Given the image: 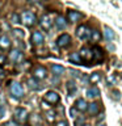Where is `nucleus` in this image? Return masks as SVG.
<instances>
[{
	"label": "nucleus",
	"instance_id": "393cba45",
	"mask_svg": "<svg viewBox=\"0 0 122 126\" xmlns=\"http://www.w3.org/2000/svg\"><path fill=\"white\" fill-rule=\"evenodd\" d=\"M101 80V74H98V72H94L91 75V78H89V81L92 83V84H96V83H98Z\"/></svg>",
	"mask_w": 122,
	"mask_h": 126
},
{
	"label": "nucleus",
	"instance_id": "a211bd4d",
	"mask_svg": "<svg viewBox=\"0 0 122 126\" xmlns=\"http://www.w3.org/2000/svg\"><path fill=\"white\" fill-rule=\"evenodd\" d=\"M28 87H29L30 89H34V91H38L39 88H41V85H39V83L35 80L34 78H30V79H28Z\"/></svg>",
	"mask_w": 122,
	"mask_h": 126
},
{
	"label": "nucleus",
	"instance_id": "39448f33",
	"mask_svg": "<svg viewBox=\"0 0 122 126\" xmlns=\"http://www.w3.org/2000/svg\"><path fill=\"white\" fill-rule=\"evenodd\" d=\"M46 76H47V71H46L45 67H42V66L34 67L33 78L35 79V80H42V79H46Z\"/></svg>",
	"mask_w": 122,
	"mask_h": 126
},
{
	"label": "nucleus",
	"instance_id": "6ab92c4d",
	"mask_svg": "<svg viewBox=\"0 0 122 126\" xmlns=\"http://www.w3.org/2000/svg\"><path fill=\"white\" fill-rule=\"evenodd\" d=\"M55 25H57L58 29H64L66 28V18L63 17V16H58L57 20H55Z\"/></svg>",
	"mask_w": 122,
	"mask_h": 126
},
{
	"label": "nucleus",
	"instance_id": "4be33fe9",
	"mask_svg": "<svg viewBox=\"0 0 122 126\" xmlns=\"http://www.w3.org/2000/svg\"><path fill=\"white\" fill-rule=\"evenodd\" d=\"M104 37L108 39V41H112V39L114 38V32L110 29V28L105 26V29H104Z\"/></svg>",
	"mask_w": 122,
	"mask_h": 126
},
{
	"label": "nucleus",
	"instance_id": "ddd939ff",
	"mask_svg": "<svg viewBox=\"0 0 122 126\" xmlns=\"http://www.w3.org/2000/svg\"><path fill=\"white\" fill-rule=\"evenodd\" d=\"M42 42H43V34L41 32H34V33L31 34V43L35 46H38V45H41Z\"/></svg>",
	"mask_w": 122,
	"mask_h": 126
},
{
	"label": "nucleus",
	"instance_id": "ea45409f",
	"mask_svg": "<svg viewBox=\"0 0 122 126\" xmlns=\"http://www.w3.org/2000/svg\"><path fill=\"white\" fill-rule=\"evenodd\" d=\"M83 126H89V125H83Z\"/></svg>",
	"mask_w": 122,
	"mask_h": 126
},
{
	"label": "nucleus",
	"instance_id": "1a4fd4ad",
	"mask_svg": "<svg viewBox=\"0 0 122 126\" xmlns=\"http://www.w3.org/2000/svg\"><path fill=\"white\" fill-rule=\"evenodd\" d=\"M70 42H71V37H70V34H62V35H59L58 39H57V45L59 47H66V46H68L70 45Z\"/></svg>",
	"mask_w": 122,
	"mask_h": 126
},
{
	"label": "nucleus",
	"instance_id": "20e7f679",
	"mask_svg": "<svg viewBox=\"0 0 122 126\" xmlns=\"http://www.w3.org/2000/svg\"><path fill=\"white\" fill-rule=\"evenodd\" d=\"M11 93H12V96L16 97V98H20L24 94V89H22V87L20 83L17 81H13V83H11Z\"/></svg>",
	"mask_w": 122,
	"mask_h": 126
},
{
	"label": "nucleus",
	"instance_id": "6e6552de",
	"mask_svg": "<svg viewBox=\"0 0 122 126\" xmlns=\"http://www.w3.org/2000/svg\"><path fill=\"white\" fill-rule=\"evenodd\" d=\"M22 58H24L22 53H21L20 50H17V49L12 50L11 54H9V61H11L12 63H18V62H21Z\"/></svg>",
	"mask_w": 122,
	"mask_h": 126
},
{
	"label": "nucleus",
	"instance_id": "a878e982",
	"mask_svg": "<svg viewBox=\"0 0 122 126\" xmlns=\"http://www.w3.org/2000/svg\"><path fill=\"white\" fill-rule=\"evenodd\" d=\"M91 38H92V41L98 42V41H100V38H101L100 32H98V30H91Z\"/></svg>",
	"mask_w": 122,
	"mask_h": 126
},
{
	"label": "nucleus",
	"instance_id": "bb28decb",
	"mask_svg": "<svg viewBox=\"0 0 122 126\" xmlns=\"http://www.w3.org/2000/svg\"><path fill=\"white\" fill-rule=\"evenodd\" d=\"M45 116H46V120L49 122H54V120H55V112L54 110H47L45 113Z\"/></svg>",
	"mask_w": 122,
	"mask_h": 126
},
{
	"label": "nucleus",
	"instance_id": "c85d7f7f",
	"mask_svg": "<svg viewBox=\"0 0 122 126\" xmlns=\"http://www.w3.org/2000/svg\"><path fill=\"white\" fill-rule=\"evenodd\" d=\"M11 20H12V22H13V24H17V22H20V16L17 13H13L11 16Z\"/></svg>",
	"mask_w": 122,
	"mask_h": 126
},
{
	"label": "nucleus",
	"instance_id": "f8f14e48",
	"mask_svg": "<svg viewBox=\"0 0 122 126\" xmlns=\"http://www.w3.org/2000/svg\"><path fill=\"white\" fill-rule=\"evenodd\" d=\"M29 124L30 126H42V118L39 114L37 113H33L29 118Z\"/></svg>",
	"mask_w": 122,
	"mask_h": 126
},
{
	"label": "nucleus",
	"instance_id": "e433bc0d",
	"mask_svg": "<svg viewBox=\"0 0 122 126\" xmlns=\"http://www.w3.org/2000/svg\"><path fill=\"white\" fill-rule=\"evenodd\" d=\"M4 126H16V124H13V122H7Z\"/></svg>",
	"mask_w": 122,
	"mask_h": 126
},
{
	"label": "nucleus",
	"instance_id": "cd10ccee",
	"mask_svg": "<svg viewBox=\"0 0 122 126\" xmlns=\"http://www.w3.org/2000/svg\"><path fill=\"white\" fill-rule=\"evenodd\" d=\"M13 34H15L18 39H24V35H25V33H24L21 29H15V30H13Z\"/></svg>",
	"mask_w": 122,
	"mask_h": 126
},
{
	"label": "nucleus",
	"instance_id": "aec40b11",
	"mask_svg": "<svg viewBox=\"0 0 122 126\" xmlns=\"http://www.w3.org/2000/svg\"><path fill=\"white\" fill-rule=\"evenodd\" d=\"M51 71L54 72V75H57V76H61L62 74H64V67L59 66V64H54L53 67H51Z\"/></svg>",
	"mask_w": 122,
	"mask_h": 126
},
{
	"label": "nucleus",
	"instance_id": "423d86ee",
	"mask_svg": "<svg viewBox=\"0 0 122 126\" xmlns=\"http://www.w3.org/2000/svg\"><path fill=\"white\" fill-rule=\"evenodd\" d=\"M76 34L80 39H89L91 38V30L85 25H80L76 30Z\"/></svg>",
	"mask_w": 122,
	"mask_h": 126
},
{
	"label": "nucleus",
	"instance_id": "0eeeda50",
	"mask_svg": "<svg viewBox=\"0 0 122 126\" xmlns=\"http://www.w3.org/2000/svg\"><path fill=\"white\" fill-rule=\"evenodd\" d=\"M39 25H41L42 29L50 30L51 26H53V20H51V17H50L49 15H45V16H42L41 21H39Z\"/></svg>",
	"mask_w": 122,
	"mask_h": 126
},
{
	"label": "nucleus",
	"instance_id": "473e14b6",
	"mask_svg": "<svg viewBox=\"0 0 122 126\" xmlns=\"http://www.w3.org/2000/svg\"><path fill=\"white\" fill-rule=\"evenodd\" d=\"M70 72H71V74H72V75H74V76H77V75H79V74H80V72H77V71H74V70H70Z\"/></svg>",
	"mask_w": 122,
	"mask_h": 126
},
{
	"label": "nucleus",
	"instance_id": "5701e85b",
	"mask_svg": "<svg viewBox=\"0 0 122 126\" xmlns=\"http://www.w3.org/2000/svg\"><path fill=\"white\" fill-rule=\"evenodd\" d=\"M70 61L72 63H76V64H83V61L79 57V53H72L70 55Z\"/></svg>",
	"mask_w": 122,
	"mask_h": 126
},
{
	"label": "nucleus",
	"instance_id": "7ed1b4c3",
	"mask_svg": "<svg viewBox=\"0 0 122 126\" xmlns=\"http://www.w3.org/2000/svg\"><path fill=\"white\" fill-rule=\"evenodd\" d=\"M59 100H61V97H59V94L57 92L49 91V92L45 94V100H43V102H47V104H50V105H55V104L59 102Z\"/></svg>",
	"mask_w": 122,
	"mask_h": 126
},
{
	"label": "nucleus",
	"instance_id": "72a5a7b5",
	"mask_svg": "<svg viewBox=\"0 0 122 126\" xmlns=\"http://www.w3.org/2000/svg\"><path fill=\"white\" fill-rule=\"evenodd\" d=\"M75 112H76V109H75V108H72V109L70 110V114H71L72 117H75Z\"/></svg>",
	"mask_w": 122,
	"mask_h": 126
},
{
	"label": "nucleus",
	"instance_id": "f03ea898",
	"mask_svg": "<svg viewBox=\"0 0 122 126\" xmlns=\"http://www.w3.org/2000/svg\"><path fill=\"white\" fill-rule=\"evenodd\" d=\"M13 118L17 124H25L28 121V112L24 108H17L15 110V114H13Z\"/></svg>",
	"mask_w": 122,
	"mask_h": 126
},
{
	"label": "nucleus",
	"instance_id": "4468645a",
	"mask_svg": "<svg viewBox=\"0 0 122 126\" xmlns=\"http://www.w3.org/2000/svg\"><path fill=\"white\" fill-rule=\"evenodd\" d=\"M11 47V41L7 35H3L0 37V49L1 50H8Z\"/></svg>",
	"mask_w": 122,
	"mask_h": 126
},
{
	"label": "nucleus",
	"instance_id": "9d476101",
	"mask_svg": "<svg viewBox=\"0 0 122 126\" xmlns=\"http://www.w3.org/2000/svg\"><path fill=\"white\" fill-rule=\"evenodd\" d=\"M79 57H80L81 61H92L93 59V55H92V50L87 49V47H84V49L80 50V53H79Z\"/></svg>",
	"mask_w": 122,
	"mask_h": 126
},
{
	"label": "nucleus",
	"instance_id": "7c9ffc66",
	"mask_svg": "<svg viewBox=\"0 0 122 126\" xmlns=\"http://www.w3.org/2000/svg\"><path fill=\"white\" fill-rule=\"evenodd\" d=\"M5 61H7V57L4 54H0V66H3L5 63Z\"/></svg>",
	"mask_w": 122,
	"mask_h": 126
},
{
	"label": "nucleus",
	"instance_id": "c9c22d12",
	"mask_svg": "<svg viewBox=\"0 0 122 126\" xmlns=\"http://www.w3.org/2000/svg\"><path fill=\"white\" fill-rule=\"evenodd\" d=\"M4 112H5V110H4V108H3L1 105H0V117H1L3 114H4Z\"/></svg>",
	"mask_w": 122,
	"mask_h": 126
},
{
	"label": "nucleus",
	"instance_id": "f3484780",
	"mask_svg": "<svg viewBox=\"0 0 122 126\" xmlns=\"http://www.w3.org/2000/svg\"><path fill=\"white\" fill-rule=\"evenodd\" d=\"M76 108L77 110H80V112H85L87 110V106H88V104H87V101L84 100V98H79V100H76Z\"/></svg>",
	"mask_w": 122,
	"mask_h": 126
},
{
	"label": "nucleus",
	"instance_id": "f257e3e1",
	"mask_svg": "<svg viewBox=\"0 0 122 126\" xmlns=\"http://www.w3.org/2000/svg\"><path fill=\"white\" fill-rule=\"evenodd\" d=\"M35 21H37L35 15L29 12V11L24 12V13H21V16H20V22H22L25 26H33L35 24Z\"/></svg>",
	"mask_w": 122,
	"mask_h": 126
},
{
	"label": "nucleus",
	"instance_id": "2eb2a0df",
	"mask_svg": "<svg viewBox=\"0 0 122 126\" xmlns=\"http://www.w3.org/2000/svg\"><path fill=\"white\" fill-rule=\"evenodd\" d=\"M66 88H67V92H68L70 96H74V94H76V92H77L76 84H75L72 80H70L68 83H67V84H66Z\"/></svg>",
	"mask_w": 122,
	"mask_h": 126
},
{
	"label": "nucleus",
	"instance_id": "c756f323",
	"mask_svg": "<svg viewBox=\"0 0 122 126\" xmlns=\"http://www.w3.org/2000/svg\"><path fill=\"white\" fill-rule=\"evenodd\" d=\"M84 125V120L83 118H79V120L75 121V126H83Z\"/></svg>",
	"mask_w": 122,
	"mask_h": 126
},
{
	"label": "nucleus",
	"instance_id": "58836bf2",
	"mask_svg": "<svg viewBox=\"0 0 122 126\" xmlns=\"http://www.w3.org/2000/svg\"><path fill=\"white\" fill-rule=\"evenodd\" d=\"M97 126H106L105 124H102V122H100V124H97Z\"/></svg>",
	"mask_w": 122,
	"mask_h": 126
},
{
	"label": "nucleus",
	"instance_id": "412c9836",
	"mask_svg": "<svg viewBox=\"0 0 122 126\" xmlns=\"http://www.w3.org/2000/svg\"><path fill=\"white\" fill-rule=\"evenodd\" d=\"M98 93H100V91H98L96 87H92V88L87 89V96H88L89 98H94L98 96Z\"/></svg>",
	"mask_w": 122,
	"mask_h": 126
},
{
	"label": "nucleus",
	"instance_id": "2f4dec72",
	"mask_svg": "<svg viewBox=\"0 0 122 126\" xmlns=\"http://www.w3.org/2000/svg\"><path fill=\"white\" fill-rule=\"evenodd\" d=\"M55 126H68V124H67L66 121H59V122L55 124Z\"/></svg>",
	"mask_w": 122,
	"mask_h": 126
},
{
	"label": "nucleus",
	"instance_id": "b1692460",
	"mask_svg": "<svg viewBox=\"0 0 122 126\" xmlns=\"http://www.w3.org/2000/svg\"><path fill=\"white\" fill-rule=\"evenodd\" d=\"M87 110H88L89 114H97V112H98V105L96 104V102H92V104H89L88 106H87Z\"/></svg>",
	"mask_w": 122,
	"mask_h": 126
},
{
	"label": "nucleus",
	"instance_id": "9b49d317",
	"mask_svg": "<svg viewBox=\"0 0 122 126\" xmlns=\"http://www.w3.org/2000/svg\"><path fill=\"white\" fill-rule=\"evenodd\" d=\"M81 17H83V15L79 13L77 11H68L67 12V18H68V21H71V22H76Z\"/></svg>",
	"mask_w": 122,
	"mask_h": 126
},
{
	"label": "nucleus",
	"instance_id": "f704fd0d",
	"mask_svg": "<svg viewBox=\"0 0 122 126\" xmlns=\"http://www.w3.org/2000/svg\"><path fill=\"white\" fill-rule=\"evenodd\" d=\"M28 1L31 3V4H38L39 1H41V0H28Z\"/></svg>",
	"mask_w": 122,
	"mask_h": 126
},
{
	"label": "nucleus",
	"instance_id": "4c0bfd02",
	"mask_svg": "<svg viewBox=\"0 0 122 126\" xmlns=\"http://www.w3.org/2000/svg\"><path fill=\"white\" fill-rule=\"evenodd\" d=\"M104 118H105V114H104V113H101V114H100V118H98V121H102Z\"/></svg>",
	"mask_w": 122,
	"mask_h": 126
},
{
	"label": "nucleus",
	"instance_id": "dca6fc26",
	"mask_svg": "<svg viewBox=\"0 0 122 126\" xmlns=\"http://www.w3.org/2000/svg\"><path fill=\"white\" fill-rule=\"evenodd\" d=\"M92 55L97 62H101L102 59H104V53H102V50L98 49V47H94V49L92 50Z\"/></svg>",
	"mask_w": 122,
	"mask_h": 126
}]
</instances>
